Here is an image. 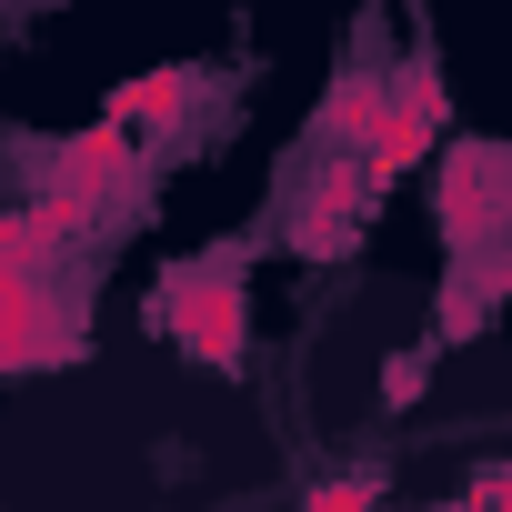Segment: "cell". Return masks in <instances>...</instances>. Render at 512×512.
I'll list each match as a JSON object with an SVG mask.
<instances>
[{
  "mask_svg": "<svg viewBox=\"0 0 512 512\" xmlns=\"http://www.w3.org/2000/svg\"><path fill=\"white\" fill-rule=\"evenodd\" d=\"M151 322L191 352V362H211L221 382L251 362V292H241V241H221V251H191V262H171L161 272V292H151Z\"/></svg>",
  "mask_w": 512,
  "mask_h": 512,
  "instance_id": "obj_1",
  "label": "cell"
},
{
  "mask_svg": "<svg viewBox=\"0 0 512 512\" xmlns=\"http://www.w3.org/2000/svg\"><path fill=\"white\" fill-rule=\"evenodd\" d=\"M141 201V131L131 121H91V131H71L51 161H41V191H31V211L61 231V241H81V231H101L111 211H131Z\"/></svg>",
  "mask_w": 512,
  "mask_h": 512,
  "instance_id": "obj_2",
  "label": "cell"
},
{
  "mask_svg": "<svg viewBox=\"0 0 512 512\" xmlns=\"http://www.w3.org/2000/svg\"><path fill=\"white\" fill-rule=\"evenodd\" d=\"M382 171L362 161V151H322L312 171H302V191L282 201V231H292V251H312V262H342V251L362 241V221L382 211Z\"/></svg>",
  "mask_w": 512,
  "mask_h": 512,
  "instance_id": "obj_3",
  "label": "cell"
},
{
  "mask_svg": "<svg viewBox=\"0 0 512 512\" xmlns=\"http://www.w3.org/2000/svg\"><path fill=\"white\" fill-rule=\"evenodd\" d=\"M442 241L462 251V262H482V251L512 241V151H482V141H452L442 161Z\"/></svg>",
  "mask_w": 512,
  "mask_h": 512,
  "instance_id": "obj_4",
  "label": "cell"
},
{
  "mask_svg": "<svg viewBox=\"0 0 512 512\" xmlns=\"http://www.w3.org/2000/svg\"><path fill=\"white\" fill-rule=\"evenodd\" d=\"M81 352H91V322H81V292H71L61 272L0 312V372H61V362H81Z\"/></svg>",
  "mask_w": 512,
  "mask_h": 512,
  "instance_id": "obj_5",
  "label": "cell"
},
{
  "mask_svg": "<svg viewBox=\"0 0 512 512\" xmlns=\"http://www.w3.org/2000/svg\"><path fill=\"white\" fill-rule=\"evenodd\" d=\"M432 141H442V71H432V61H402V71H392V91H382V131H372V151H362V161L392 181V171H412Z\"/></svg>",
  "mask_w": 512,
  "mask_h": 512,
  "instance_id": "obj_6",
  "label": "cell"
},
{
  "mask_svg": "<svg viewBox=\"0 0 512 512\" xmlns=\"http://www.w3.org/2000/svg\"><path fill=\"white\" fill-rule=\"evenodd\" d=\"M191 101H201V71H191V61H161V71H141V81L111 91V121H131L141 141H171V131L191 121Z\"/></svg>",
  "mask_w": 512,
  "mask_h": 512,
  "instance_id": "obj_7",
  "label": "cell"
},
{
  "mask_svg": "<svg viewBox=\"0 0 512 512\" xmlns=\"http://www.w3.org/2000/svg\"><path fill=\"white\" fill-rule=\"evenodd\" d=\"M382 91H392V71H382V61H352V71L322 91L312 141H322V151H372V131H382Z\"/></svg>",
  "mask_w": 512,
  "mask_h": 512,
  "instance_id": "obj_8",
  "label": "cell"
},
{
  "mask_svg": "<svg viewBox=\"0 0 512 512\" xmlns=\"http://www.w3.org/2000/svg\"><path fill=\"white\" fill-rule=\"evenodd\" d=\"M51 262H61V231H51L31 201H21V211H0V312H11L21 292H41Z\"/></svg>",
  "mask_w": 512,
  "mask_h": 512,
  "instance_id": "obj_9",
  "label": "cell"
},
{
  "mask_svg": "<svg viewBox=\"0 0 512 512\" xmlns=\"http://www.w3.org/2000/svg\"><path fill=\"white\" fill-rule=\"evenodd\" d=\"M302 512H392V502L372 492V472H322V482L302 492Z\"/></svg>",
  "mask_w": 512,
  "mask_h": 512,
  "instance_id": "obj_10",
  "label": "cell"
},
{
  "mask_svg": "<svg viewBox=\"0 0 512 512\" xmlns=\"http://www.w3.org/2000/svg\"><path fill=\"white\" fill-rule=\"evenodd\" d=\"M422 372H432V342H422V352H402V362L382 372V392H392V402H422Z\"/></svg>",
  "mask_w": 512,
  "mask_h": 512,
  "instance_id": "obj_11",
  "label": "cell"
},
{
  "mask_svg": "<svg viewBox=\"0 0 512 512\" xmlns=\"http://www.w3.org/2000/svg\"><path fill=\"white\" fill-rule=\"evenodd\" d=\"M482 502H492V512H512V462H492V472H482Z\"/></svg>",
  "mask_w": 512,
  "mask_h": 512,
  "instance_id": "obj_12",
  "label": "cell"
}]
</instances>
